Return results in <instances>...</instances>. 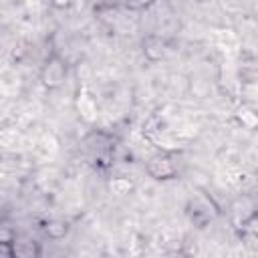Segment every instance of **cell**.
Masks as SVG:
<instances>
[{"mask_svg": "<svg viewBox=\"0 0 258 258\" xmlns=\"http://www.w3.org/2000/svg\"><path fill=\"white\" fill-rule=\"evenodd\" d=\"M67 75H69V64H67V60H64L60 54L52 52L50 56H46V60H44V64H42V69H40V83H42L46 89L52 91V89H58V87L64 85Z\"/></svg>", "mask_w": 258, "mask_h": 258, "instance_id": "1", "label": "cell"}, {"mask_svg": "<svg viewBox=\"0 0 258 258\" xmlns=\"http://www.w3.org/2000/svg\"><path fill=\"white\" fill-rule=\"evenodd\" d=\"M147 173L153 177V179H171L177 175V167L173 163V159L167 155V153H161V155H155L147 161L145 165Z\"/></svg>", "mask_w": 258, "mask_h": 258, "instance_id": "2", "label": "cell"}, {"mask_svg": "<svg viewBox=\"0 0 258 258\" xmlns=\"http://www.w3.org/2000/svg\"><path fill=\"white\" fill-rule=\"evenodd\" d=\"M77 111H79V115H81V119H85L87 123H93L95 119H97V101H95V97L89 93V89H87V85H83L81 89H79V93H77Z\"/></svg>", "mask_w": 258, "mask_h": 258, "instance_id": "3", "label": "cell"}, {"mask_svg": "<svg viewBox=\"0 0 258 258\" xmlns=\"http://www.w3.org/2000/svg\"><path fill=\"white\" fill-rule=\"evenodd\" d=\"M8 246H10V256H16V258H32V256L42 254V248L38 242L28 240V238H20V236H14L8 242Z\"/></svg>", "mask_w": 258, "mask_h": 258, "instance_id": "4", "label": "cell"}, {"mask_svg": "<svg viewBox=\"0 0 258 258\" xmlns=\"http://www.w3.org/2000/svg\"><path fill=\"white\" fill-rule=\"evenodd\" d=\"M85 145L97 155V159H101V157H107V155H109L111 145H113V139H111V135H107V133H103V131H93V133L85 139Z\"/></svg>", "mask_w": 258, "mask_h": 258, "instance_id": "5", "label": "cell"}, {"mask_svg": "<svg viewBox=\"0 0 258 258\" xmlns=\"http://www.w3.org/2000/svg\"><path fill=\"white\" fill-rule=\"evenodd\" d=\"M143 54L149 60H161L165 56V40L157 34H149L143 38Z\"/></svg>", "mask_w": 258, "mask_h": 258, "instance_id": "6", "label": "cell"}, {"mask_svg": "<svg viewBox=\"0 0 258 258\" xmlns=\"http://www.w3.org/2000/svg\"><path fill=\"white\" fill-rule=\"evenodd\" d=\"M42 230H44V234H46L48 238L60 240V238H64V236L69 234V224H67L64 220H48V222L42 226Z\"/></svg>", "mask_w": 258, "mask_h": 258, "instance_id": "7", "label": "cell"}, {"mask_svg": "<svg viewBox=\"0 0 258 258\" xmlns=\"http://www.w3.org/2000/svg\"><path fill=\"white\" fill-rule=\"evenodd\" d=\"M109 185H111L113 194H119V196H125L133 189V181H129L127 177H113Z\"/></svg>", "mask_w": 258, "mask_h": 258, "instance_id": "8", "label": "cell"}, {"mask_svg": "<svg viewBox=\"0 0 258 258\" xmlns=\"http://www.w3.org/2000/svg\"><path fill=\"white\" fill-rule=\"evenodd\" d=\"M238 121H240L244 127H248V129L256 127V115H254L252 109H248V107H240V109H238Z\"/></svg>", "mask_w": 258, "mask_h": 258, "instance_id": "9", "label": "cell"}, {"mask_svg": "<svg viewBox=\"0 0 258 258\" xmlns=\"http://www.w3.org/2000/svg\"><path fill=\"white\" fill-rule=\"evenodd\" d=\"M151 4H153V0H125V6L129 10H145Z\"/></svg>", "mask_w": 258, "mask_h": 258, "instance_id": "10", "label": "cell"}, {"mask_svg": "<svg viewBox=\"0 0 258 258\" xmlns=\"http://www.w3.org/2000/svg\"><path fill=\"white\" fill-rule=\"evenodd\" d=\"M14 236H16V234L12 232V228H10V226L0 224V244H8V242H10Z\"/></svg>", "mask_w": 258, "mask_h": 258, "instance_id": "11", "label": "cell"}, {"mask_svg": "<svg viewBox=\"0 0 258 258\" xmlns=\"http://www.w3.org/2000/svg\"><path fill=\"white\" fill-rule=\"evenodd\" d=\"M52 2V6H56V8H67L69 4H71V0H50Z\"/></svg>", "mask_w": 258, "mask_h": 258, "instance_id": "12", "label": "cell"}]
</instances>
